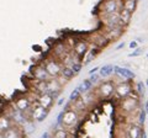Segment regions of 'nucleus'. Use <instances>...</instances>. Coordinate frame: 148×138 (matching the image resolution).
Segmentation results:
<instances>
[{
	"instance_id": "obj_1",
	"label": "nucleus",
	"mask_w": 148,
	"mask_h": 138,
	"mask_svg": "<svg viewBox=\"0 0 148 138\" xmlns=\"http://www.w3.org/2000/svg\"><path fill=\"white\" fill-rule=\"evenodd\" d=\"M140 109H141L140 96L136 93L131 94L130 96H127V98H125L122 100H120V102H119L120 112H122L125 115H132Z\"/></svg>"
},
{
	"instance_id": "obj_2",
	"label": "nucleus",
	"mask_w": 148,
	"mask_h": 138,
	"mask_svg": "<svg viewBox=\"0 0 148 138\" xmlns=\"http://www.w3.org/2000/svg\"><path fill=\"white\" fill-rule=\"evenodd\" d=\"M114 94H115V83L112 80L101 81L95 90V96L101 100L110 99Z\"/></svg>"
},
{
	"instance_id": "obj_3",
	"label": "nucleus",
	"mask_w": 148,
	"mask_h": 138,
	"mask_svg": "<svg viewBox=\"0 0 148 138\" xmlns=\"http://www.w3.org/2000/svg\"><path fill=\"white\" fill-rule=\"evenodd\" d=\"M80 115L78 113L77 111L71 107L68 110H63V118H62V127L66 128V130H71V128L75 127L79 122Z\"/></svg>"
},
{
	"instance_id": "obj_4",
	"label": "nucleus",
	"mask_w": 148,
	"mask_h": 138,
	"mask_svg": "<svg viewBox=\"0 0 148 138\" xmlns=\"http://www.w3.org/2000/svg\"><path fill=\"white\" fill-rule=\"evenodd\" d=\"M135 93V86L132 84V80H125L119 84H115V96L119 100H122L127 98L131 94Z\"/></svg>"
},
{
	"instance_id": "obj_5",
	"label": "nucleus",
	"mask_w": 148,
	"mask_h": 138,
	"mask_svg": "<svg viewBox=\"0 0 148 138\" xmlns=\"http://www.w3.org/2000/svg\"><path fill=\"white\" fill-rule=\"evenodd\" d=\"M122 9V0H104L100 4V15L119 12Z\"/></svg>"
},
{
	"instance_id": "obj_6",
	"label": "nucleus",
	"mask_w": 148,
	"mask_h": 138,
	"mask_svg": "<svg viewBox=\"0 0 148 138\" xmlns=\"http://www.w3.org/2000/svg\"><path fill=\"white\" fill-rule=\"evenodd\" d=\"M47 115H48V110H46L45 107L41 106V105L35 102V104H32V106L30 109L29 117L31 121H34V122H42L43 120L47 117Z\"/></svg>"
},
{
	"instance_id": "obj_7",
	"label": "nucleus",
	"mask_w": 148,
	"mask_h": 138,
	"mask_svg": "<svg viewBox=\"0 0 148 138\" xmlns=\"http://www.w3.org/2000/svg\"><path fill=\"white\" fill-rule=\"evenodd\" d=\"M99 32L104 35V37L108 40L109 42H112V41H116L121 37V35L123 33V26L119 25V26H114V27H103Z\"/></svg>"
},
{
	"instance_id": "obj_8",
	"label": "nucleus",
	"mask_w": 148,
	"mask_h": 138,
	"mask_svg": "<svg viewBox=\"0 0 148 138\" xmlns=\"http://www.w3.org/2000/svg\"><path fill=\"white\" fill-rule=\"evenodd\" d=\"M43 67H45L46 70H47V73L49 74L51 78H58L59 75H61V70H62L63 66L57 61V59L48 58V59L45 61Z\"/></svg>"
},
{
	"instance_id": "obj_9",
	"label": "nucleus",
	"mask_w": 148,
	"mask_h": 138,
	"mask_svg": "<svg viewBox=\"0 0 148 138\" xmlns=\"http://www.w3.org/2000/svg\"><path fill=\"white\" fill-rule=\"evenodd\" d=\"M72 52L78 59H83L89 52V42L86 40H77L72 46Z\"/></svg>"
},
{
	"instance_id": "obj_10",
	"label": "nucleus",
	"mask_w": 148,
	"mask_h": 138,
	"mask_svg": "<svg viewBox=\"0 0 148 138\" xmlns=\"http://www.w3.org/2000/svg\"><path fill=\"white\" fill-rule=\"evenodd\" d=\"M88 42H89V44L91 43L92 46H94V47L99 48V49L104 48V47H106V46L109 44V41L106 40V38L104 37V35L100 33L99 31H96V32H94L92 35H90V36H89V40H88Z\"/></svg>"
},
{
	"instance_id": "obj_11",
	"label": "nucleus",
	"mask_w": 148,
	"mask_h": 138,
	"mask_svg": "<svg viewBox=\"0 0 148 138\" xmlns=\"http://www.w3.org/2000/svg\"><path fill=\"white\" fill-rule=\"evenodd\" d=\"M32 100H30L27 96H21V98H17L15 100V102H14V107H15L16 110H18V111L21 112H29L30 109L32 106Z\"/></svg>"
},
{
	"instance_id": "obj_12",
	"label": "nucleus",
	"mask_w": 148,
	"mask_h": 138,
	"mask_svg": "<svg viewBox=\"0 0 148 138\" xmlns=\"http://www.w3.org/2000/svg\"><path fill=\"white\" fill-rule=\"evenodd\" d=\"M99 17L104 27H114V26L121 25L120 24V19H119V12L109 14V15H100Z\"/></svg>"
},
{
	"instance_id": "obj_13",
	"label": "nucleus",
	"mask_w": 148,
	"mask_h": 138,
	"mask_svg": "<svg viewBox=\"0 0 148 138\" xmlns=\"http://www.w3.org/2000/svg\"><path fill=\"white\" fill-rule=\"evenodd\" d=\"M32 77H34V79L37 81H48L49 79H52L47 73V70L45 69L43 64H40V66H36L34 68V70H32Z\"/></svg>"
},
{
	"instance_id": "obj_14",
	"label": "nucleus",
	"mask_w": 148,
	"mask_h": 138,
	"mask_svg": "<svg viewBox=\"0 0 148 138\" xmlns=\"http://www.w3.org/2000/svg\"><path fill=\"white\" fill-rule=\"evenodd\" d=\"M114 73L117 77L122 78L123 80H132L136 78V74L131 70V69L125 68V67H120V66H114Z\"/></svg>"
},
{
	"instance_id": "obj_15",
	"label": "nucleus",
	"mask_w": 148,
	"mask_h": 138,
	"mask_svg": "<svg viewBox=\"0 0 148 138\" xmlns=\"http://www.w3.org/2000/svg\"><path fill=\"white\" fill-rule=\"evenodd\" d=\"M53 102H54V99L49 94H41L37 96V104L45 107L46 110H48V111L53 106Z\"/></svg>"
},
{
	"instance_id": "obj_16",
	"label": "nucleus",
	"mask_w": 148,
	"mask_h": 138,
	"mask_svg": "<svg viewBox=\"0 0 148 138\" xmlns=\"http://www.w3.org/2000/svg\"><path fill=\"white\" fill-rule=\"evenodd\" d=\"M1 136L4 138H22V137H24V132H22L21 127L14 125L12 127H10L5 132H3Z\"/></svg>"
},
{
	"instance_id": "obj_17",
	"label": "nucleus",
	"mask_w": 148,
	"mask_h": 138,
	"mask_svg": "<svg viewBox=\"0 0 148 138\" xmlns=\"http://www.w3.org/2000/svg\"><path fill=\"white\" fill-rule=\"evenodd\" d=\"M141 131H142L141 126H138L137 123H131V125H128L126 130V138H140Z\"/></svg>"
},
{
	"instance_id": "obj_18",
	"label": "nucleus",
	"mask_w": 148,
	"mask_h": 138,
	"mask_svg": "<svg viewBox=\"0 0 148 138\" xmlns=\"http://www.w3.org/2000/svg\"><path fill=\"white\" fill-rule=\"evenodd\" d=\"M12 126H14V123L6 113L0 116V135H1L3 132H5L6 130H9L10 127H12Z\"/></svg>"
},
{
	"instance_id": "obj_19",
	"label": "nucleus",
	"mask_w": 148,
	"mask_h": 138,
	"mask_svg": "<svg viewBox=\"0 0 148 138\" xmlns=\"http://www.w3.org/2000/svg\"><path fill=\"white\" fill-rule=\"evenodd\" d=\"M131 17H132V14L127 11L126 9H121V10L119 11V19H120V24H121V26H126L130 24V21H131Z\"/></svg>"
},
{
	"instance_id": "obj_20",
	"label": "nucleus",
	"mask_w": 148,
	"mask_h": 138,
	"mask_svg": "<svg viewBox=\"0 0 148 138\" xmlns=\"http://www.w3.org/2000/svg\"><path fill=\"white\" fill-rule=\"evenodd\" d=\"M51 138H72V135H71V132H69L68 130H66V128L58 127V128H56V130L53 131Z\"/></svg>"
},
{
	"instance_id": "obj_21",
	"label": "nucleus",
	"mask_w": 148,
	"mask_h": 138,
	"mask_svg": "<svg viewBox=\"0 0 148 138\" xmlns=\"http://www.w3.org/2000/svg\"><path fill=\"white\" fill-rule=\"evenodd\" d=\"M34 88H35L36 93L38 94V95H41V94H47V93H48L47 81H37V80H35Z\"/></svg>"
},
{
	"instance_id": "obj_22",
	"label": "nucleus",
	"mask_w": 148,
	"mask_h": 138,
	"mask_svg": "<svg viewBox=\"0 0 148 138\" xmlns=\"http://www.w3.org/2000/svg\"><path fill=\"white\" fill-rule=\"evenodd\" d=\"M73 104V110H74V111H77L78 113H82L83 111H85V110H86V105H85V102H84V100H83V98H82V96H80V98L79 99H78V100H75V101H74V102H72Z\"/></svg>"
},
{
	"instance_id": "obj_23",
	"label": "nucleus",
	"mask_w": 148,
	"mask_h": 138,
	"mask_svg": "<svg viewBox=\"0 0 148 138\" xmlns=\"http://www.w3.org/2000/svg\"><path fill=\"white\" fill-rule=\"evenodd\" d=\"M114 73V66H111V64H106V66L101 67L99 69V75L100 78H108L110 77L111 74Z\"/></svg>"
},
{
	"instance_id": "obj_24",
	"label": "nucleus",
	"mask_w": 148,
	"mask_h": 138,
	"mask_svg": "<svg viewBox=\"0 0 148 138\" xmlns=\"http://www.w3.org/2000/svg\"><path fill=\"white\" fill-rule=\"evenodd\" d=\"M74 75H75V74H74V72L71 69V67H67V66H63V67H62L61 75H59V77H62L66 81H67V80H71L72 78H74Z\"/></svg>"
},
{
	"instance_id": "obj_25",
	"label": "nucleus",
	"mask_w": 148,
	"mask_h": 138,
	"mask_svg": "<svg viewBox=\"0 0 148 138\" xmlns=\"http://www.w3.org/2000/svg\"><path fill=\"white\" fill-rule=\"evenodd\" d=\"M122 8L133 14V11L137 8V0H122Z\"/></svg>"
},
{
	"instance_id": "obj_26",
	"label": "nucleus",
	"mask_w": 148,
	"mask_h": 138,
	"mask_svg": "<svg viewBox=\"0 0 148 138\" xmlns=\"http://www.w3.org/2000/svg\"><path fill=\"white\" fill-rule=\"evenodd\" d=\"M99 51H100L99 48H96V47H94V46H92L91 49H89V52H88L86 56L84 57V64H89V63L92 61V59L95 58L96 54L99 53Z\"/></svg>"
},
{
	"instance_id": "obj_27",
	"label": "nucleus",
	"mask_w": 148,
	"mask_h": 138,
	"mask_svg": "<svg viewBox=\"0 0 148 138\" xmlns=\"http://www.w3.org/2000/svg\"><path fill=\"white\" fill-rule=\"evenodd\" d=\"M22 130H24V131H22V132H24V135H31V133L36 130L35 122H34V121H31V120L26 121V122H25V125L22 126Z\"/></svg>"
},
{
	"instance_id": "obj_28",
	"label": "nucleus",
	"mask_w": 148,
	"mask_h": 138,
	"mask_svg": "<svg viewBox=\"0 0 148 138\" xmlns=\"http://www.w3.org/2000/svg\"><path fill=\"white\" fill-rule=\"evenodd\" d=\"M146 120H147V113H146V110H145V107H141L140 110H138V116H137V125L142 127L143 125H145Z\"/></svg>"
},
{
	"instance_id": "obj_29",
	"label": "nucleus",
	"mask_w": 148,
	"mask_h": 138,
	"mask_svg": "<svg viewBox=\"0 0 148 138\" xmlns=\"http://www.w3.org/2000/svg\"><path fill=\"white\" fill-rule=\"evenodd\" d=\"M135 93L140 96V98L145 95V93H146V85L143 84V81H138L137 84L135 85Z\"/></svg>"
},
{
	"instance_id": "obj_30",
	"label": "nucleus",
	"mask_w": 148,
	"mask_h": 138,
	"mask_svg": "<svg viewBox=\"0 0 148 138\" xmlns=\"http://www.w3.org/2000/svg\"><path fill=\"white\" fill-rule=\"evenodd\" d=\"M82 85H83V88H84L85 93H89V91H91V90H92V88H94L92 83H91L89 79H84V80H83Z\"/></svg>"
},
{
	"instance_id": "obj_31",
	"label": "nucleus",
	"mask_w": 148,
	"mask_h": 138,
	"mask_svg": "<svg viewBox=\"0 0 148 138\" xmlns=\"http://www.w3.org/2000/svg\"><path fill=\"white\" fill-rule=\"evenodd\" d=\"M82 67H83V63L80 61H77V62H74L71 66V69L74 72V74H78V73L82 70Z\"/></svg>"
},
{
	"instance_id": "obj_32",
	"label": "nucleus",
	"mask_w": 148,
	"mask_h": 138,
	"mask_svg": "<svg viewBox=\"0 0 148 138\" xmlns=\"http://www.w3.org/2000/svg\"><path fill=\"white\" fill-rule=\"evenodd\" d=\"M82 96V94L79 93V91H78V89L75 88L74 89L72 93H71V95H69V102H74V101L75 100H78Z\"/></svg>"
},
{
	"instance_id": "obj_33",
	"label": "nucleus",
	"mask_w": 148,
	"mask_h": 138,
	"mask_svg": "<svg viewBox=\"0 0 148 138\" xmlns=\"http://www.w3.org/2000/svg\"><path fill=\"white\" fill-rule=\"evenodd\" d=\"M143 53V49L141 48V47H137L136 49H133V52H131L128 54V57H138V56H141V54Z\"/></svg>"
},
{
	"instance_id": "obj_34",
	"label": "nucleus",
	"mask_w": 148,
	"mask_h": 138,
	"mask_svg": "<svg viewBox=\"0 0 148 138\" xmlns=\"http://www.w3.org/2000/svg\"><path fill=\"white\" fill-rule=\"evenodd\" d=\"M99 79H100V75L98 74V73H95V74H91V75H90V78H89V80L92 83V85L96 84V83L99 81Z\"/></svg>"
},
{
	"instance_id": "obj_35",
	"label": "nucleus",
	"mask_w": 148,
	"mask_h": 138,
	"mask_svg": "<svg viewBox=\"0 0 148 138\" xmlns=\"http://www.w3.org/2000/svg\"><path fill=\"white\" fill-rule=\"evenodd\" d=\"M130 48H131V49H136L137 47H138V44H137V42H136V41H132V42H130Z\"/></svg>"
},
{
	"instance_id": "obj_36",
	"label": "nucleus",
	"mask_w": 148,
	"mask_h": 138,
	"mask_svg": "<svg viewBox=\"0 0 148 138\" xmlns=\"http://www.w3.org/2000/svg\"><path fill=\"white\" fill-rule=\"evenodd\" d=\"M99 67H94V68H92V69H90V70H89V74L91 75V74H95V73L96 72H99Z\"/></svg>"
},
{
	"instance_id": "obj_37",
	"label": "nucleus",
	"mask_w": 148,
	"mask_h": 138,
	"mask_svg": "<svg viewBox=\"0 0 148 138\" xmlns=\"http://www.w3.org/2000/svg\"><path fill=\"white\" fill-rule=\"evenodd\" d=\"M140 138H147V133H146V131L142 128V131H141V136H140Z\"/></svg>"
},
{
	"instance_id": "obj_38",
	"label": "nucleus",
	"mask_w": 148,
	"mask_h": 138,
	"mask_svg": "<svg viewBox=\"0 0 148 138\" xmlns=\"http://www.w3.org/2000/svg\"><path fill=\"white\" fill-rule=\"evenodd\" d=\"M64 100H66V99H63V98L58 100V102H57V104H58V106H62V105L64 104Z\"/></svg>"
},
{
	"instance_id": "obj_39",
	"label": "nucleus",
	"mask_w": 148,
	"mask_h": 138,
	"mask_svg": "<svg viewBox=\"0 0 148 138\" xmlns=\"http://www.w3.org/2000/svg\"><path fill=\"white\" fill-rule=\"evenodd\" d=\"M123 47H125V42H121V43H120V44L117 46V47H116V51L121 49V48H123Z\"/></svg>"
},
{
	"instance_id": "obj_40",
	"label": "nucleus",
	"mask_w": 148,
	"mask_h": 138,
	"mask_svg": "<svg viewBox=\"0 0 148 138\" xmlns=\"http://www.w3.org/2000/svg\"><path fill=\"white\" fill-rule=\"evenodd\" d=\"M145 110H148V101H146V104H145Z\"/></svg>"
},
{
	"instance_id": "obj_41",
	"label": "nucleus",
	"mask_w": 148,
	"mask_h": 138,
	"mask_svg": "<svg viewBox=\"0 0 148 138\" xmlns=\"http://www.w3.org/2000/svg\"><path fill=\"white\" fill-rule=\"evenodd\" d=\"M146 85H147V88H148V80H146Z\"/></svg>"
},
{
	"instance_id": "obj_42",
	"label": "nucleus",
	"mask_w": 148,
	"mask_h": 138,
	"mask_svg": "<svg viewBox=\"0 0 148 138\" xmlns=\"http://www.w3.org/2000/svg\"><path fill=\"white\" fill-rule=\"evenodd\" d=\"M146 113H147V117H148V110H146Z\"/></svg>"
},
{
	"instance_id": "obj_43",
	"label": "nucleus",
	"mask_w": 148,
	"mask_h": 138,
	"mask_svg": "<svg viewBox=\"0 0 148 138\" xmlns=\"http://www.w3.org/2000/svg\"><path fill=\"white\" fill-rule=\"evenodd\" d=\"M0 138H4V137H3V136H1V135H0Z\"/></svg>"
},
{
	"instance_id": "obj_44",
	"label": "nucleus",
	"mask_w": 148,
	"mask_h": 138,
	"mask_svg": "<svg viewBox=\"0 0 148 138\" xmlns=\"http://www.w3.org/2000/svg\"><path fill=\"white\" fill-rule=\"evenodd\" d=\"M147 58H148V53H147Z\"/></svg>"
}]
</instances>
